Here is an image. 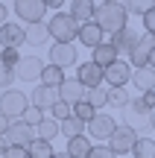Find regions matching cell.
<instances>
[{
    "label": "cell",
    "mask_w": 155,
    "mask_h": 158,
    "mask_svg": "<svg viewBox=\"0 0 155 158\" xmlns=\"http://www.w3.org/2000/svg\"><path fill=\"white\" fill-rule=\"evenodd\" d=\"M12 85H15V70L0 64V88H3V91H12Z\"/></svg>",
    "instance_id": "e575fe53"
},
{
    "label": "cell",
    "mask_w": 155,
    "mask_h": 158,
    "mask_svg": "<svg viewBox=\"0 0 155 158\" xmlns=\"http://www.w3.org/2000/svg\"><path fill=\"white\" fill-rule=\"evenodd\" d=\"M132 158H155V141L141 135L138 143H135V149H132Z\"/></svg>",
    "instance_id": "83f0119b"
},
{
    "label": "cell",
    "mask_w": 155,
    "mask_h": 158,
    "mask_svg": "<svg viewBox=\"0 0 155 158\" xmlns=\"http://www.w3.org/2000/svg\"><path fill=\"white\" fill-rule=\"evenodd\" d=\"M94 23H97L103 32L114 35L120 29L129 27V15H126V6L117 3V0H105V3H97L94 9Z\"/></svg>",
    "instance_id": "6da1fadb"
},
{
    "label": "cell",
    "mask_w": 155,
    "mask_h": 158,
    "mask_svg": "<svg viewBox=\"0 0 155 158\" xmlns=\"http://www.w3.org/2000/svg\"><path fill=\"white\" fill-rule=\"evenodd\" d=\"M141 21H144V32H149V35H155V3L149 6V12H146V15L141 18Z\"/></svg>",
    "instance_id": "8d00e7d4"
},
{
    "label": "cell",
    "mask_w": 155,
    "mask_h": 158,
    "mask_svg": "<svg viewBox=\"0 0 155 158\" xmlns=\"http://www.w3.org/2000/svg\"><path fill=\"white\" fill-rule=\"evenodd\" d=\"M3 158H29V155H27V149H21V147H9Z\"/></svg>",
    "instance_id": "74e56055"
},
{
    "label": "cell",
    "mask_w": 155,
    "mask_h": 158,
    "mask_svg": "<svg viewBox=\"0 0 155 158\" xmlns=\"http://www.w3.org/2000/svg\"><path fill=\"white\" fill-rule=\"evenodd\" d=\"M18 62H21V53L12 50V47H3V53H0V64L15 70V68H18Z\"/></svg>",
    "instance_id": "d6a6232c"
},
{
    "label": "cell",
    "mask_w": 155,
    "mask_h": 158,
    "mask_svg": "<svg viewBox=\"0 0 155 158\" xmlns=\"http://www.w3.org/2000/svg\"><path fill=\"white\" fill-rule=\"evenodd\" d=\"M138 38H141V32H138V29L126 27V29H120V32H114V35H111V38H108V44L114 47L117 53H126V56H129V53L135 50V44H138Z\"/></svg>",
    "instance_id": "2e32d148"
},
{
    "label": "cell",
    "mask_w": 155,
    "mask_h": 158,
    "mask_svg": "<svg viewBox=\"0 0 155 158\" xmlns=\"http://www.w3.org/2000/svg\"><path fill=\"white\" fill-rule=\"evenodd\" d=\"M129 82H132V64L117 59V64H111V68L105 70V85H108V88H126Z\"/></svg>",
    "instance_id": "7c38bea8"
},
{
    "label": "cell",
    "mask_w": 155,
    "mask_h": 158,
    "mask_svg": "<svg viewBox=\"0 0 155 158\" xmlns=\"http://www.w3.org/2000/svg\"><path fill=\"white\" fill-rule=\"evenodd\" d=\"M91 62L97 64V68H103V70H108L111 64H117V50L108 44V41H103L100 47H94V53H91Z\"/></svg>",
    "instance_id": "ac0fdd59"
},
{
    "label": "cell",
    "mask_w": 155,
    "mask_h": 158,
    "mask_svg": "<svg viewBox=\"0 0 155 158\" xmlns=\"http://www.w3.org/2000/svg\"><path fill=\"white\" fill-rule=\"evenodd\" d=\"M73 117H76V120H82V123L88 126L94 117H97V108H94L91 102H85V100H82V102H76V106H73Z\"/></svg>",
    "instance_id": "f546056e"
},
{
    "label": "cell",
    "mask_w": 155,
    "mask_h": 158,
    "mask_svg": "<svg viewBox=\"0 0 155 158\" xmlns=\"http://www.w3.org/2000/svg\"><path fill=\"white\" fill-rule=\"evenodd\" d=\"M76 79H79L82 85H85L88 91L91 88H100V85H105V70L97 68L94 62H82L79 68H76Z\"/></svg>",
    "instance_id": "30bf717a"
},
{
    "label": "cell",
    "mask_w": 155,
    "mask_h": 158,
    "mask_svg": "<svg viewBox=\"0 0 155 158\" xmlns=\"http://www.w3.org/2000/svg\"><path fill=\"white\" fill-rule=\"evenodd\" d=\"M0 53H3V47H0Z\"/></svg>",
    "instance_id": "bcb514c9"
},
{
    "label": "cell",
    "mask_w": 155,
    "mask_h": 158,
    "mask_svg": "<svg viewBox=\"0 0 155 158\" xmlns=\"http://www.w3.org/2000/svg\"><path fill=\"white\" fill-rule=\"evenodd\" d=\"M85 132H88V126L82 123V120H76V117H67V120L62 123V135L67 138V141H73V138H82Z\"/></svg>",
    "instance_id": "4316f807"
},
{
    "label": "cell",
    "mask_w": 155,
    "mask_h": 158,
    "mask_svg": "<svg viewBox=\"0 0 155 158\" xmlns=\"http://www.w3.org/2000/svg\"><path fill=\"white\" fill-rule=\"evenodd\" d=\"M85 102H91V106L97 108V111H100V108H105V106H108V85L91 88V91L85 94Z\"/></svg>",
    "instance_id": "d4e9b609"
},
{
    "label": "cell",
    "mask_w": 155,
    "mask_h": 158,
    "mask_svg": "<svg viewBox=\"0 0 155 158\" xmlns=\"http://www.w3.org/2000/svg\"><path fill=\"white\" fill-rule=\"evenodd\" d=\"M21 120L29 126V129H38V126L44 123V111H41V108H35V106H29L27 111H23V117H21Z\"/></svg>",
    "instance_id": "1f68e13d"
},
{
    "label": "cell",
    "mask_w": 155,
    "mask_h": 158,
    "mask_svg": "<svg viewBox=\"0 0 155 158\" xmlns=\"http://www.w3.org/2000/svg\"><path fill=\"white\" fill-rule=\"evenodd\" d=\"M50 117L56 120V123H64L67 117H73V106H67V102H62V100H59L56 106L50 108Z\"/></svg>",
    "instance_id": "4dcf8cb0"
},
{
    "label": "cell",
    "mask_w": 155,
    "mask_h": 158,
    "mask_svg": "<svg viewBox=\"0 0 155 158\" xmlns=\"http://www.w3.org/2000/svg\"><path fill=\"white\" fill-rule=\"evenodd\" d=\"M44 68L47 64L41 62V56H21V62L15 68V79H21V82H38Z\"/></svg>",
    "instance_id": "52a82bcc"
},
{
    "label": "cell",
    "mask_w": 155,
    "mask_h": 158,
    "mask_svg": "<svg viewBox=\"0 0 155 158\" xmlns=\"http://www.w3.org/2000/svg\"><path fill=\"white\" fill-rule=\"evenodd\" d=\"M152 50H155V35H149V32H141V38H138V44H135V50L129 53V64H132V70L146 68V64H149Z\"/></svg>",
    "instance_id": "8992f818"
},
{
    "label": "cell",
    "mask_w": 155,
    "mask_h": 158,
    "mask_svg": "<svg viewBox=\"0 0 155 158\" xmlns=\"http://www.w3.org/2000/svg\"><path fill=\"white\" fill-rule=\"evenodd\" d=\"M29 108V97H23V91H3L0 94V114L9 120H21L23 111Z\"/></svg>",
    "instance_id": "3957f363"
},
{
    "label": "cell",
    "mask_w": 155,
    "mask_h": 158,
    "mask_svg": "<svg viewBox=\"0 0 155 158\" xmlns=\"http://www.w3.org/2000/svg\"><path fill=\"white\" fill-rule=\"evenodd\" d=\"M47 29H50L53 44H73V38H79V23L70 18V12H53Z\"/></svg>",
    "instance_id": "7a4b0ae2"
},
{
    "label": "cell",
    "mask_w": 155,
    "mask_h": 158,
    "mask_svg": "<svg viewBox=\"0 0 155 158\" xmlns=\"http://www.w3.org/2000/svg\"><path fill=\"white\" fill-rule=\"evenodd\" d=\"M9 147H12V143H9V141H6V135H3V138H0V158H3V155H6V149H9Z\"/></svg>",
    "instance_id": "60d3db41"
},
{
    "label": "cell",
    "mask_w": 155,
    "mask_h": 158,
    "mask_svg": "<svg viewBox=\"0 0 155 158\" xmlns=\"http://www.w3.org/2000/svg\"><path fill=\"white\" fill-rule=\"evenodd\" d=\"M6 15H9V9H6V3H0V27L6 23Z\"/></svg>",
    "instance_id": "b9f144b4"
},
{
    "label": "cell",
    "mask_w": 155,
    "mask_h": 158,
    "mask_svg": "<svg viewBox=\"0 0 155 158\" xmlns=\"http://www.w3.org/2000/svg\"><path fill=\"white\" fill-rule=\"evenodd\" d=\"M146 68H152V70H155V50H152V56H149V64H146Z\"/></svg>",
    "instance_id": "ee69618b"
},
{
    "label": "cell",
    "mask_w": 155,
    "mask_h": 158,
    "mask_svg": "<svg viewBox=\"0 0 155 158\" xmlns=\"http://www.w3.org/2000/svg\"><path fill=\"white\" fill-rule=\"evenodd\" d=\"M23 41H27V29H23L21 23L6 21L3 27H0V47H12V50H18Z\"/></svg>",
    "instance_id": "5bb4252c"
},
{
    "label": "cell",
    "mask_w": 155,
    "mask_h": 158,
    "mask_svg": "<svg viewBox=\"0 0 155 158\" xmlns=\"http://www.w3.org/2000/svg\"><path fill=\"white\" fill-rule=\"evenodd\" d=\"M123 6H126V15H141L144 18L152 3H146V0H132V3H123Z\"/></svg>",
    "instance_id": "836d02e7"
},
{
    "label": "cell",
    "mask_w": 155,
    "mask_h": 158,
    "mask_svg": "<svg viewBox=\"0 0 155 158\" xmlns=\"http://www.w3.org/2000/svg\"><path fill=\"white\" fill-rule=\"evenodd\" d=\"M152 129H155V117H152Z\"/></svg>",
    "instance_id": "f6af8a7d"
},
{
    "label": "cell",
    "mask_w": 155,
    "mask_h": 158,
    "mask_svg": "<svg viewBox=\"0 0 155 158\" xmlns=\"http://www.w3.org/2000/svg\"><path fill=\"white\" fill-rule=\"evenodd\" d=\"M117 120L111 117V114H105V111H97V117L88 123V138L91 141H111V135L117 132Z\"/></svg>",
    "instance_id": "5b68a950"
},
{
    "label": "cell",
    "mask_w": 155,
    "mask_h": 158,
    "mask_svg": "<svg viewBox=\"0 0 155 158\" xmlns=\"http://www.w3.org/2000/svg\"><path fill=\"white\" fill-rule=\"evenodd\" d=\"M53 158H70V155H67V149H59V152L53 155Z\"/></svg>",
    "instance_id": "7bdbcfd3"
},
{
    "label": "cell",
    "mask_w": 155,
    "mask_h": 158,
    "mask_svg": "<svg viewBox=\"0 0 155 158\" xmlns=\"http://www.w3.org/2000/svg\"><path fill=\"white\" fill-rule=\"evenodd\" d=\"M56 102H59V91L56 88H47V85H35L32 94H29V106L41 108V111H50Z\"/></svg>",
    "instance_id": "9a60e30c"
},
{
    "label": "cell",
    "mask_w": 155,
    "mask_h": 158,
    "mask_svg": "<svg viewBox=\"0 0 155 158\" xmlns=\"http://www.w3.org/2000/svg\"><path fill=\"white\" fill-rule=\"evenodd\" d=\"M103 29H100L97 27V23H85V27H79V41H82V44H85V47H91V50H94V47H100V44H103Z\"/></svg>",
    "instance_id": "ffe728a7"
},
{
    "label": "cell",
    "mask_w": 155,
    "mask_h": 158,
    "mask_svg": "<svg viewBox=\"0 0 155 158\" xmlns=\"http://www.w3.org/2000/svg\"><path fill=\"white\" fill-rule=\"evenodd\" d=\"M132 85L141 91V94H152V91H155V70L152 68L132 70Z\"/></svg>",
    "instance_id": "d6986e66"
},
{
    "label": "cell",
    "mask_w": 155,
    "mask_h": 158,
    "mask_svg": "<svg viewBox=\"0 0 155 158\" xmlns=\"http://www.w3.org/2000/svg\"><path fill=\"white\" fill-rule=\"evenodd\" d=\"M6 141L12 143V147H21V149H27L29 143L35 141V129H29L23 120H12V126H9V132H6Z\"/></svg>",
    "instance_id": "8fae6325"
},
{
    "label": "cell",
    "mask_w": 155,
    "mask_h": 158,
    "mask_svg": "<svg viewBox=\"0 0 155 158\" xmlns=\"http://www.w3.org/2000/svg\"><path fill=\"white\" fill-rule=\"evenodd\" d=\"M67 6H70V18H73L79 27H85V23L94 21V9H97V6H94L91 0H70Z\"/></svg>",
    "instance_id": "e0dca14e"
},
{
    "label": "cell",
    "mask_w": 155,
    "mask_h": 158,
    "mask_svg": "<svg viewBox=\"0 0 155 158\" xmlns=\"http://www.w3.org/2000/svg\"><path fill=\"white\" fill-rule=\"evenodd\" d=\"M64 79H67V76H64L62 68H53V64H47L44 73H41V85H47V88H56V91H59Z\"/></svg>",
    "instance_id": "603a6c76"
},
{
    "label": "cell",
    "mask_w": 155,
    "mask_h": 158,
    "mask_svg": "<svg viewBox=\"0 0 155 158\" xmlns=\"http://www.w3.org/2000/svg\"><path fill=\"white\" fill-rule=\"evenodd\" d=\"M91 149H94V141H91L88 135L67 141V155H70V158H88V155H91Z\"/></svg>",
    "instance_id": "44dd1931"
},
{
    "label": "cell",
    "mask_w": 155,
    "mask_h": 158,
    "mask_svg": "<svg viewBox=\"0 0 155 158\" xmlns=\"http://www.w3.org/2000/svg\"><path fill=\"white\" fill-rule=\"evenodd\" d=\"M88 158H117V152L108 147V143H97V147L91 149V155Z\"/></svg>",
    "instance_id": "d590c367"
},
{
    "label": "cell",
    "mask_w": 155,
    "mask_h": 158,
    "mask_svg": "<svg viewBox=\"0 0 155 158\" xmlns=\"http://www.w3.org/2000/svg\"><path fill=\"white\" fill-rule=\"evenodd\" d=\"M15 15L21 18L27 27H32V23H44L47 3H44V0H18V3H15Z\"/></svg>",
    "instance_id": "277c9868"
},
{
    "label": "cell",
    "mask_w": 155,
    "mask_h": 158,
    "mask_svg": "<svg viewBox=\"0 0 155 158\" xmlns=\"http://www.w3.org/2000/svg\"><path fill=\"white\" fill-rule=\"evenodd\" d=\"M85 94H88V88H85V85H82L76 76H67V79L62 82V88H59V100L67 102V106L82 102V100H85Z\"/></svg>",
    "instance_id": "4fadbf2b"
},
{
    "label": "cell",
    "mask_w": 155,
    "mask_h": 158,
    "mask_svg": "<svg viewBox=\"0 0 155 158\" xmlns=\"http://www.w3.org/2000/svg\"><path fill=\"white\" fill-rule=\"evenodd\" d=\"M35 132H38V138H41V141L53 143V138H56V135H62V123H56L53 117H44V123H41Z\"/></svg>",
    "instance_id": "484cf974"
},
{
    "label": "cell",
    "mask_w": 155,
    "mask_h": 158,
    "mask_svg": "<svg viewBox=\"0 0 155 158\" xmlns=\"http://www.w3.org/2000/svg\"><path fill=\"white\" fill-rule=\"evenodd\" d=\"M47 59H50L53 68H73L76 62H79V50H76L73 44H53L50 50H47Z\"/></svg>",
    "instance_id": "ba28073f"
},
{
    "label": "cell",
    "mask_w": 155,
    "mask_h": 158,
    "mask_svg": "<svg viewBox=\"0 0 155 158\" xmlns=\"http://www.w3.org/2000/svg\"><path fill=\"white\" fill-rule=\"evenodd\" d=\"M44 3H47V9H56V12H62V6H67L62 0H44Z\"/></svg>",
    "instance_id": "ab89813d"
},
{
    "label": "cell",
    "mask_w": 155,
    "mask_h": 158,
    "mask_svg": "<svg viewBox=\"0 0 155 158\" xmlns=\"http://www.w3.org/2000/svg\"><path fill=\"white\" fill-rule=\"evenodd\" d=\"M9 126H12V120H9V117H3V114H0V138H3L6 132H9Z\"/></svg>",
    "instance_id": "f35d334b"
},
{
    "label": "cell",
    "mask_w": 155,
    "mask_h": 158,
    "mask_svg": "<svg viewBox=\"0 0 155 158\" xmlns=\"http://www.w3.org/2000/svg\"><path fill=\"white\" fill-rule=\"evenodd\" d=\"M129 102H132V97L126 94V88H108V106L111 108H123L126 111Z\"/></svg>",
    "instance_id": "f1b7e54d"
},
{
    "label": "cell",
    "mask_w": 155,
    "mask_h": 158,
    "mask_svg": "<svg viewBox=\"0 0 155 158\" xmlns=\"http://www.w3.org/2000/svg\"><path fill=\"white\" fill-rule=\"evenodd\" d=\"M138 132L132 129V126H126V123H120L117 126V132L111 135V141H108V147L114 149L117 155H126V152H132L135 149V143H138Z\"/></svg>",
    "instance_id": "9c48e42d"
},
{
    "label": "cell",
    "mask_w": 155,
    "mask_h": 158,
    "mask_svg": "<svg viewBox=\"0 0 155 158\" xmlns=\"http://www.w3.org/2000/svg\"><path fill=\"white\" fill-rule=\"evenodd\" d=\"M27 155H29V158H53V155H56V149H53V143L35 138V141L27 147Z\"/></svg>",
    "instance_id": "cb8c5ba5"
},
{
    "label": "cell",
    "mask_w": 155,
    "mask_h": 158,
    "mask_svg": "<svg viewBox=\"0 0 155 158\" xmlns=\"http://www.w3.org/2000/svg\"><path fill=\"white\" fill-rule=\"evenodd\" d=\"M47 38H50L47 23H32V27H27V44L41 47V44H47Z\"/></svg>",
    "instance_id": "7402d4cb"
}]
</instances>
